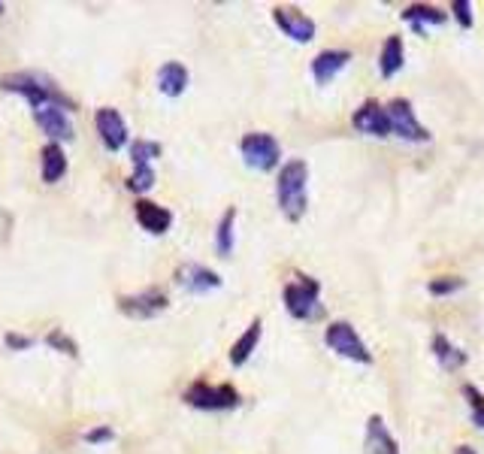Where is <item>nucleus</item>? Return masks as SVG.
Instances as JSON below:
<instances>
[{"instance_id": "f257e3e1", "label": "nucleus", "mask_w": 484, "mask_h": 454, "mask_svg": "<svg viewBox=\"0 0 484 454\" xmlns=\"http://www.w3.org/2000/svg\"><path fill=\"white\" fill-rule=\"evenodd\" d=\"M0 88L25 98L31 109H36V107H61L67 112L76 109V100L70 98V94H64L61 85L55 79H49V76H43V73H31V70L4 73L0 76Z\"/></svg>"}, {"instance_id": "f03ea898", "label": "nucleus", "mask_w": 484, "mask_h": 454, "mask_svg": "<svg viewBox=\"0 0 484 454\" xmlns=\"http://www.w3.org/2000/svg\"><path fill=\"white\" fill-rule=\"evenodd\" d=\"M276 203L291 224L303 222V215L309 210V164L303 158H291L279 167Z\"/></svg>"}, {"instance_id": "7ed1b4c3", "label": "nucleus", "mask_w": 484, "mask_h": 454, "mask_svg": "<svg viewBox=\"0 0 484 454\" xmlns=\"http://www.w3.org/2000/svg\"><path fill=\"white\" fill-rule=\"evenodd\" d=\"M282 300L291 318H297V321L318 318L321 315V282L300 273V276H293V282L284 285Z\"/></svg>"}, {"instance_id": "20e7f679", "label": "nucleus", "mask_w": 484, "mask_h": 454, "mask_svg": "<svg viewBox=\"0 0 484 454\" xmlns=\"http://www.w3.org/2000/svg\"><path fill=\"white\" fill-rule=\"evenodd\" d=\"M182 400L191 406V409H201V412H231L242 403V397L233 385L191 382L185 387Z\"/></svg>"}, {"instance_id": "39448f33", "label": "nucleus", "mask_w": 484, "mask_h": 454, "mask_svg": "<svg viewBox=\"0 0 484 454\" xmlns=\"http://www.w3.org/2000/svg\"><path fill=\"white\" fill-rule=\"evenodd\" d=\"M324 346L330 348L334 355L345 357V361H355V364H373V352H369V346L364 343V336L357 334L355 325H348V321H330L324 327Z\"/></svg>"}, {"instance_id": "423d86ee", "label": "nucleus", "mask_w": 484, "mask_h": 454, "mask_svg": "<svg viewBox=\"0 0 484 454\" xmlns=\"http://www.w3.org/2000/svg\"><path fill=\"white\" fill-rule=\"evenodd\" d=\"M240 155L245 167L258 170V173H270L282 164V146L279 139L267 134V130H252L240 139Z\"/></svg>"}, {"instance_id": "0eeeda50", "label": "nucleus", "mask_w": 484, "mask_h": 454, "mask_svg": "<svg viewBox=\"0 0 484 454\" xmlns=\"http://www.w3.org/2000/svg\"><path fill=\"white\" fill-rule=\"evenodd\" d=\"M118 312L134 321H149L158 318L160 312H167L170 306V294L164 288H142L137 294H121L118 300Z\"/></svg>"}, {"instance_id": "6e6552de", "label": "nucleus", "mask_w": 484, "mask_h": 454, "mask_svg": "<svg viewBox=\"0 0 484 454\" xmlns=\"http://www.w3.org/2000/svg\"><path fill=\"white\" fill-rule=\"evenodd\" d=\"M385 109H387V119H391V134L394 137L406 139V143H430V130L417 121L412 100L394 98Z\"/></svg>"}, {"instance_id": "1a4fd4ad", "label": "nucleus", "mask_w": 484, "mask_h": 454, "mask_svg": "<svg viewBox=\"0 0 484 454\" xmlns=\"http://www.w3.org/2000/svg\"><path fill=\"white\" fill-rule=\"evenodd\" d=\"M273 22L293 43H312L318 34L315 18L303 13L300 6H273Z\"/></svg>"}, {"instance_id": "9d476101", "label": "nucleus", "mask_w": 484, "mask_h": 454, "mask_svg": "<svg viewBox=\"0 0 484 454\" xmlns=\"http://www.w3.org/2000/svg\"><path fill=\"white\" fill-rule=\"evenodd\" d=\"M94 128H98L100 143L109 151H121L128 146V137H130L128 121L121 119V112L116 107H100L94 112Z\"/></svg>"}, {"instance_id": "9b49d317", "label": "nucleus", "mask_w": 484, "mask_h": 454, "mask_svg": "<svg viewBox=\"0 0 484 454\" xmlns=\"http://www.w3.org/2000/svg\"><path fill=\"white\" fill-rule=\"evenodd\" d=\"M351 125L366 137H378V139L391 137V119H387V109L378 100L360 103V107L355 109V116H351Z\"/></svg>"}, {"instance_id": "f8f14e48", "label": "nucleus", "mask_w": 484, "mask_h": 454, "mask_svg": "<svg viewBox=\"0 0 484 454\" xmlns=\"http://www.w3.org/2000/svg\"><path fill=\"white\" fill-rule=\"evenodd\" d=\"M31 112H34L36 128L49 137V143H70V139H73V121H70L67 109H61V107H36Z\"/></svg>"}, {"instance_id": "ddd939ff", "label": "nucleus", "mask_w": 484, "mask_h": 454, "mask_svg": "<svg viewBox=\"0 0 484 454\" xmlns=\"http://www.w3.org/2000/svg\"><path fill=\"white\" fill-rule=\"evenodd\" d=\"M173 279L179 288L188 291V294H206V291L221 288V276H218L215 270L203 267V263H182Z\"/></svg>"}, {"instance_id": "4468645a", "label": "nucleus", "mask_w": 484, "mask_h": 454, "mask_svg": "<svg viewBox=\"0 0 484 454\" xmlns=\"http://www.w3.org/2000/svg\"><path fill=\"white\" fill-rule=\"evenodd\" d=\"M134 219L142 231L151 236H164L170 227H173V212L155 201H146V197H139V201L134 203Z\"/></svg>"}, {"instance_id": "2eb2a0df", "label": "nucleus", "mask_w": 484, "mask_h": 454, "mask_svg": "<svg viewBox=\"0 0 484 454\" xmlns=\"http://www.w3.org/2000/svg\"><path fill=\"white\" fill-rule=\"evenodd\" d=\"M351 52L348 49H324L312 58V76H315L318 85H330L339 73L348 67Z\"/></svg>"}, {"instance_id": "dca6fc26", "label": "nucleus", "mask_w": 484, "mask_h": 454, "mask_svg": "<svg viewBox=\"0 0 484 454\" xmlns=\"http://www.w3.org/2000/svg\"><path fill=\"white\" fill-rule=\"evenodd\" d=\"M366 454H400V446L391 437L382 415H369L366 418V437H364Z\"/></svg>"}, {"instance_id": "f3484780", "label": "nucleus", "mask_w": 484, "mask_h": 454, "mask_svg": "<svg viewBox=\"0 0 484 454\" xmlns=\"http://www.w3.org/2000/svg\"><path fill=\"white\" fill-rule=\"evenodd\" d=\"M67 167H70V160H67V151H64L61 143H46L43 146V151H40V176H43L46 185L61 182V179L67 176Z\"/></svg>"}, {"instance_id": "a211bd4d", "label": "nucleus", "mask_w": 484, "mask_h": 454, "mask_svg": "<svg viewBox=\"0 0 484 454\" xmlns=\"http://www.w3.org/2000/svg\"><path fill=\"white\" fill-rule=\"evenodd\" d=\"M188 82H191V73L182 61H167L158 67V91L164 94V98H179V94H185Z\"/></svg>"}, {"instance_id": "6ab92c4d", "label": "nucleus", "mask_w": 484, "mask_h": 454, "mask_svg": "<svg viewBox=\"0 0 484 454\" xmlns=\"http://www.w3.org/2000/svg\"><path fill=\"white\" fill-rule=\"evenodd\" d=\"M261 336H263V321L254 318L252 325L240 334V339H236V343L231 346V355H227V357H231V364L233 366H245V364H249V357L258 352Z\"/></svg>"}, {"instance_id": "aec40b11", "label": "nucleus", "mask_w": 484, "mask_h": 454, "mask_svg": "<svg viewBox=\"0 0 484 454\" xmlns=\"http://www.w3.org/2000/svg\"><path fill=\"white\" fill-rule=\"evenodd\" d=\"M403 18L415 27V34H424L427 27H439L448 22V13L439 6H430V4H412L403 9Z\"/></svg>"}, {"instance_id": "412c9836", "label": "nucleus", "mask_w": 484, "mask_h": 454, "mask_svg": "<svg viewBox=\"0 0 484 454\" xmlns=\"http://www.w3.org/2000/svg\"><path fill=\"white\" fill-rule=\"evenodd\" d=\"M406 64V46H403V36L391 34L382 46V52H378V73L385 76V79H394L396 73L403 70Z\"/></svg>"}, {"instance_id": "4be33fe9", "label": "nucleus", "mask_w": 484, "mask_h": 454, "mask_svg": "<svg viewBox=\"0 0 484 454\" xmlns=\"http://www.w3.org/2000/svg\"><path fill=\"white\" fill-rule=\"evenodd\" d=\"M430 352L436 357V364L442 366V370H460V366H467V352H463L460 346H454L448 336H442V334H436L433 336V343H430Z\"/></svg>"}, {"instance_id": "5701e85b", "label": "nucleus", "mask_w": 484, "mask_h": 454, "mask_svg": "<svg viewBox=\"0 0 484 454\" xmlns=\"http://www.w3.org/2000/svg\"><path fill=\"white\" fill-rule=\"evenodd\" d=\"M236 206L231 210H224L221 222H218V231H215V252L221 254V258H231L233 254V242H236Z\"/></svg>"}, {"instance_id": "b1692460", "label": "nucleus", "mask_w": 484, "mask_h": 454, "mask_svg": "<svg viewBox=\"0 0 484 454\" xmlns=\"http://www.w3.org/2000/svg\"><path fill=\"white\" fill-rule=\"evenodd\" d=\"M160 151H164V146L155 143V139H134L130 143V160H134V167H151V160L160 158Z\"/></svg>"}, {"instance_id": "393cba45", "label": "nucleus", "mask_w": 484, "mask_h": 454, "mask_svg": "<svg viewBox=\"0 0 484 454\" xmlns=\"http://www.w3.org/2000/svg\"><path fill=\"white\" fill-rule=\"evenodd\" d=\"M460 391H463V397H467V403H469V418H472V424L484 430V394H481L472 382L463 385Z\"/></svg>"}, {"instance_id": "a878e982", "label": "nucleus", "mask_w": 484, "mask_h": 454, "mask_svg": "<svg viewBox=\"0 0 484 454\" xmlns=\"http://www.w3.org/2000/svg\"><path fill=\"white\" fill-rule=\"evenodd\" d=\"M155 185V167H134V173L125 179V188L134 194H146Z\"/></svg>"}, {"instance_id": "bb28decb", "label": "nucleus", "mask_w": 484, "mask_h": 454, "mask_svg": "<svg viewBox=\"0 0 484 454\" xmlns=\"http://www.w3.org/2000/svg\"><path fill=\"white\" fill-rule=\"evenodd\" d=\"M46 346L55 348V352H64L67 357H79V346H76V339L70 334H64L61 327H55L46 334Z\"/></svg>"}, {"instance_id": "cd10ccee", "label": "nucleus", "mask_w": 484, "mask_h": 454, "mask_svg": "<svg viewBox=\"0 0 484 454\" xmlns=\"http://www.w3.org/2000/svg\"><path fill=\"white\" fill-rule=\"evenodd\" d=\"M463 288H467V279H460V276H439V279H430V285H427V291H430L433 297L458 294Z\"/></svg>"}, {"instance_id": "c85d7f7f", "label": "nucleus", "mask_w": 484, "mask_h": 454, "mask_svg": "<svg viewBox=\"0 0 484 454\" xmlns=\"http://www.w3.org/2000/svg\"><path fill=\"white\" fill-rule=\"evenodd\" d=\"M451 15L458 18V25L463 27V31H469L472 22H476V18H472V4H469V0H454Z\"/></svg>"}, {"instance_id": "c756f323", "label": "nucleus", "mask_w": 484, "mask_h": 454, "mask_svg": "<svg viewBox=\"0 0 484 454\" xmlns=\"http://www.w3.org/2000/svg\"><path fill=\"white\" fill-rule=\"evenodd\" d=\"M82 439L88 442V446H100V442H112L116 439V430L107 428V424H100V428H91L82 433Z\"/></svg>"}, {"instance_id": "7c9ffc66", "label": "nucleus", "mask_w": 484, "mask_h": 454, "mask_svg": "<svg viewBox=\"0 0 484 454\" xmlns=\"http://www.w3.org/2000/svg\"><path fill=\"white\" fill-rule=\"evenodd\" d=\"M6 346L13 348V352H25V348H31L34 346V339L31 336H22V334H6Z\"/></svg>"}, {"instance_id": "2f4dec72", "label": "nucleus", "mask_w": 484, "mask_h": 454, "mask_svg": "<svg viewBox=\"0 0 484 454\" xmlns=\"http://www.w3.org/2000/svg\"><path fill=\"white\" fill-rule=\"evenodd\" d=\"M454 454H479V451L469 449V446H458V449H454Z\"/></svg>"}, {"instance_id": "473e14b6", "label": "nucleus", "mask_w": 484, "mask_h": 454, "mask_svg": "<svg viewBox=\"0 0 484 454\" xmlns=\"http://www.w3.org/2000/svg\"><path fill=\"white\" fill-rule=\"evenodd\" d=\"M0 13H4V4H0Z\"/></svg>"}]
</instances>
